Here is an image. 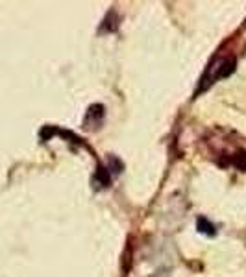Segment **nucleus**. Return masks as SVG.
<instances>
[{
	"instance_id": "f257e3e1",
	"label": "nucleus",
	"mask_w": 246,
	"mask_h": 277,
	"mask_svg": "<svg viewBox=\"0 0 246 277\" xmlns=\"http://www.w3.org/2000/svg\"><path fill=\"white\" fill-rule=\"evenodd\" d=\"M218 70L211 76V81L209 83H213V81H217V79L220 78H226V76H229V74L233 72V68H235V59L233 57H228V59H224V61L218 63Z\"/></svg>"
},
{
	"instance_id": "f03ea898",
	"label": "nucleus",
	"mask_w": 246,
	"mask_h": 277,
	"mask_svg": "<svg viewBox=\"0 0 246 277\" xmlns=\"http://www.w3.org/2000/svg\"><path fill=\"white\" fill-rule=\"evenodd\" d=\"M102 119H104V106L95 104V106H91L89 111H87L84 124L86 126H98L100 122H102Z\"/></svg>"
},
{
	"instance_id": "7ed1b4c3",
	"label": "nucleus",
	"mask_w": 246,
	"mask_h": 277,
	"mask_svg": "<svg viewBox=\"0 0 246 277\" xmlns=\"http://www.w3.org/2000/svg\"><path fill=\"white\" fill-rule=\"evenodd\" d=\"M198 231L204 233V235H209V237H213L215 235V226H213L211 222L207 220V218H198Z\"/></svg>"
},
{
	"instance_id": "20e7f679",
	"label": "nucleus",
	"mask_w": 246,
	"mask_h": 277,
	"mask_svg": "<svg viewBox=\"0 0 246 277\" xmlns=\"http://www.w3.org/2000/svg\"><path fill=\"white\" fill-rule=\"evenodd\" d=\"M97 177L100 181V187H108L109 185V170H106L104 166H98Z\"/></svg>"
},
{
	"instance_id": "39448f33",
	"label": "nucleus",
	"mask_w": 246,
	"mask_h": 277,
	"mask_svg": "<svg viewBox=\"0 0 246 277\" xmlns=\"http://www.w3.org/2000/svg\"><path fill=\"white\" fill-rule=\"evenodd\" d=\"M233 164L237 166V168H240V170H246V152H240V153H237L233 157Z\"/></svg>"
}]
</instances>
